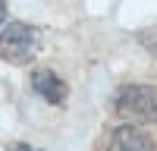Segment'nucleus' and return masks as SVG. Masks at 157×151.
Listing matches in <instances>:
<instances>
[{
	"mask_svg": "<svg viewBox=\"0 0 157 151\" xmlns=\"http://www.w3.org/2000/svg\"><path fill=\"white\" fill-rule=\"evenodd\" d=\"M38 50H41V32L29 22H10L0 32V60L13 63V66L32 63Z\"/></svg>",
	"mask_w": 157,
	"mask_h": 151,
	"instance_id": "2",
	"label": "nucleus"
},
{
	"mask_svg": "<svg viewBox=\"0 0 157 151\" xmlns=\"http://www.w3.org/2000/svg\"><path fill=\"white\" fill-rule=\"evenodd\" d=\"M32 88L47 101V104L60 107L63 101H66V82H63L54 69H35L32 72Z\"/></svg>",
	"mask_w": 157,
	"mask_h": 151,
	"instance_id": "4",
	"label": "nucleus"
},
{
	"mask_svg": "<svg viewBox=\"0 0 157 151\" xmlns=\"http://www.w3.org/2000/svg\"><path fill=\"white\" fill-rule=\"evenodd\" d=\"M6 22V0H0V25Z\"/></svg>",
	"mask_w": 157,
	"mask_h": 151,
	"instance_id": "6",
	"label": "nucleus"
},
{
	"mask_svg": "<svg viewBox=\"0 0 157 151\" xmlns=\"http://www.w3.org/2000/svg\"><path fill=\"white\" fill-rule=\"evenodd\" d=\"M104 151H154V138L141 129V126H132V123H123L110 132Z\"/></svg>",
	"mask_w": 157,
	"mask_h": 151,
	"instance_id": "3",
	"label": "nucleus"
},
{
	"mask_svg": "<svg viewBox=\"0 0 157 151\" xmlns=\"http://www.w3.org/2000/svg\"><path fill=\"white\" fill-rule=\"evenodd\" d=\"M10 151H35V148L25 145V142H16V145H10Z\"/></svg>",
	"mask_w": 157,
	"mask_h": 151,
	"instance_id": "5",
	"label": "nucleus"
},
{
	"mask_svg": "<svg viewBox=\"0 0 157 151\" xmlns=\"http://www.w3.org/2000/svg\"><path fill=\"white\" fill-rule=\"evenodd\" d=\"M113 113L123 123L132 126H151L157 123V88L154 85H123L113 95Z\"/></svg>",
	"mask_w": 157,
	"mask_h": 151,
	"instance_id": "1",
	"label": "nucleus"
}]
</instances>
